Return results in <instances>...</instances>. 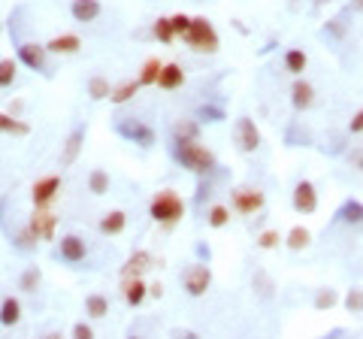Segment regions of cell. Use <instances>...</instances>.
I'll return each mask as SVG.
<instances>
[{
    "mask_svg": "<svg viewBox=\"0 0 363 339\" xmlns=\"http://www.w3.org/2000/svg\"><path fill=\"white\" fill-rule=\"evenodd\" d=\"M172 158H176L179 167H185L188 173H194V176H200V179L212 176L218 167L215 155L197 143H179V139H172Z\"/></svg>",
    "mask_w": 363,
    "mask_h": 339,
    "instance_id": "cell-1",
    "label": "cell"
},
{
    "mask_svg": "<svg viewBox=\"0 0 363 339\" xmlns=\"http://www.w3.org/2000/svg\"><path fill=\"white\" fill-rule=\"evenodd\" d=\"M148 215H152L158 225L172 227L176 221H182V215H185V203H182V197L176 191H158L152 197V203H148Z\"/></svg>",
    "mask_w": 363,
    "mask_h": 339,
    "instance_id": "cell-2",
    "label": "cell"
},
{
    "mask_svg": "<svg viewBox=\"0 0 363 339\" xmlns=\"http://www.w3.org/2000/svg\"><path fill=\"white\" fill-rule=\"evenodd\" d=\"M182 40H185V43L191 46L194 52H206V55H215L218 46H221L218 31L212 28V21L203 19V15H194V19H191V28L185 31V37H182Z\"/></svg>",
    "mask_w": 363,
    "mask_h": 339,
    "instance_id": "cell-3",
    "label": "cell"
},
{
    "mask_svg": "<svg viewBox=\"0 0 363 339\" xmlns=\"http://www.w3.org/2000/svg\"><path fill=\"white\" fill-rule=\"evenodd\" d=\"M121 137L127 139V143H136L139 148H152L158 143V137H154V130L145 125V121H136V119H121L118 125H115Z\"/></svg>",
    "mask_w": 363,
    "mask_h": 339,
    "instance_id": "cell-4",
    "label": "cell"
},
{
    "mask_svg": "<svg viewBox=\"0 0 363 339\" xmlns=\"http://www.w3.org/2000/svg\"><path fill=\"white\" fill-rule=\"evenodd\" d=\"M15 55H19V61H21L28 70L43 73V76H48V73H52V67H48V49H46V46H37V43H19Z\"/></svg>",
    "mask_w": 363,
    "mask_h": 339,
    "instance_id": "cell-5",
    "label": "cell"
},
{
    "mask_svg": "<svg viewBox=\"0 0 363 339\" xmlns=\"http://www.w3.org/2000/svg\"><path fill=\"white\" fill-rule=\"evenodd\" d=\"M291 206L300 215H312V212L318 209V191H315V185H312L309 179H303V182H296V185H294Z\"/></svg>",
    "mask_w": 363,
    "mask_h": 339,
    "instance_id": "cell-6",
    "label": "cell"
},
{
    "mask_svg": "<svg viewBox=\"0 0 363 339\" xmlns=\"http://www.w3.org/2000/svg\"><path fill=\"white\" fill-rule=\"evenodd\" d=\"M182 285H185V291L191 297H203L206 291H209V285H212V270L206 267V263H194V267L185 272Z\"/></svg>",
    "mask_w": 363,
    "mask_h": 339,
    "instance_id": "cell-7",
    "label": "cell"
},
{
    "mask_svg": "<svg viewBox=\"0 0 363 339\" xmlns=\"http://www.w3.org/2000/svg\"><path fill=\"white\" fill-rule=\"evenodd\" d=\"M263 203H267V197L258 188H236L233 191V209L239 215H254L263 209Z\"/></svg>",
    "mask_w": 363,
    "mask_h": 339,
    "instance_id": "cell-8",
    "label": "cell"
},
{
    "mask_svg": "<svg viewBox=\"0 0 363 339\" xmlns=\"http://www.w3.org/2000/svg\"><path fill=\"white\" fill-rule=\"evenodd\" d=\"M28 227L34 230L37 239H55L57 218H55V212L48 209V206H37L34 215H30V221H28Z\"/></svg>",
    "mask_w": 363,
    "mask_h": 339,
    "instance_id": "cell-9",
    "label": "cell"
},
{
    "mask_svg": "<svg viewBox=\"0 0 363 339\" xmlns=\"http://www.w3.org/2000/svg\"><path fill=\"white\" fill-rule=\"evenodd\" d=\"M236 146H239V152H258V146H260V130L249 115L236 119Z\"/></svg>",
    "mask_w": 363,
    "mask_h": 339,
    "instance_id": "cell-10",
    "label": "cell"
},
{
    "mask_svg": "<svg viewBox=\"0 0 363 339\" xmlns=\"http://www.w3.org/2000/svg\"><path fill=\"white\" fill-rule=\"evenodd\" d=\"M85 125H76L70 130V137L64 139V148H61V167H73L82 155V146H85Z\"/></svg>",
    "mask_w": 363,
    "mask_h": 339,
    "instance_id": "cell-11",
    "label": "cell"
},
{
    "mask_svg": "<svg viewBox=\"0 0 363 339\" xmlns=\"http://www.w3.org/2000/svg\"><path fill=\"white\" fill-rule=\"evenodd\" d=\"M88 254V245L85 239L76 236V234H67L61 236V245H57V258H61L64 263H82Z\"/></svg>",
    "mask_w": 363,
    "mask_h": 339,
    "instance_id": "cell-12",
    "label": "cell"
},
{
    "mask_svg": "<svg viewBox=\"0 0 363 339\" xmlns=\"http://www.w3.org/2000/svg\"><path fill=\"white\" fill-rule=\"evenodd\" d=\"M57 194H61V176H43V179L34 182V188H30L34 206H48Z\"/></svg>",
    "mask_w": 363,
    "mask_h": 339,
    "instance_id": "cell-13",
    "label": "cell"
},
{
    "mask_svg": "<svg viewBox=\"0 0 363 339\" xmlns=\"http://www.w3.org/2000/svg\"><path fill=\"white\" fill-rule=\"evenodd\" d=\"M100 12H103L100 0H73L70 3V15H73V21H79V24L97 21L100 19Z\"/></svg>",
    "mask_w": 363,
    "mask_h": 339,
    "instance_id": "cell-14",
    "label": "cell"
},
{
    "mask_svg": "<svg viewBox=\"0 0 363 339\" xmlns=\"http://www.w3.org/2000/svg\"><path fill=\"white\" fill-rule=\"evenodd\" d=\"M291 103H294L296 112H306L309 106L315 103V88H312L306 79H296L291 85Z\"/></svg>",
    "mask_w": 363,
    "mask_h": 339,
    "instance_id": "cell-15",
    "label": "cell"
},
{
    "mask_svg": "<svg viewBox=\"0 0 363 339\" xmlns=\"http://www.w3.org/2000/svg\"><path fill=\"white\" fill-rule=\"evenodd\" d=\"M46 49H48V55H76L82 49V40L76 34H57L48 40Z\"/></svg>",
    "mask_w": 363,
    "mask_h": 339,
    "instance_id": "cell-16",
    "label": "cell"
},
{
    "mask_svg": "<svg viewBox=\"0 0 363 339\" xmlns=\"http://www.w3.org/2000/svg\"><path fill=\"white\" fill-rule=\"evenodd\" d=\"M121 294H125V303L127 306H139V303L145 300V294H148V285L139 276H130V279L121 282Z\"/></svg>",
    "mask_w": 363,
    "mask_h": 339,
    "instance_id": "cell-17",
    "label": "cell"
},
{
    "mask_svg": "<svg viewBox=\"0 0 363 339\" xmlns=\"http://www.w3.org/2000/svg\"><path fill=\"white\" fill-rule=\"evenodd\" d=\"M158 85L163 91H176L185 85V70L179 67V64H163L161 67V76H158Z\"/></svg>",
    "mask_w": 363,
    "mask_h": 339,
    "instance_id": "cell-18",
    "label": "cell"
},
{
    "mask_svg": "<svg viewBox=\"0 0 363 339\" xmlns=\"http://www.w3.org/2000/svg\"><path fill=\"white\" fill-rule=\"evenodd\" d=\"M97 227H100V234H103V236H118L121 230L127 227V215L121 212V209H112V212H106V215H103L100 225H97Z\"/></svg>",
    "mask_w": 363,
    "mask_h": 339,
    "instance_id": "cell-19",
    "label": "cell"
},
{
    "mask_svg": "<svg viewBox=\"0 0 363 339\" xmlns=\"http://www.w3.org/2000/svg\"><path fill=\"white\" fill-rule=\"evenodd\" d=\"M336 221L342 225H354V227H363V203L360 200H345L336 212Z\"/></svg>",
    "mask_w": 363,
    "mask_h": 339,
    "instance_id": "cell-20",
    "label": "cell"
},
{
    "mask_svg": "<svg viewBox=\"0 0 363 339\" xmlns=\"http://www.w3.org/2000/svg\"><path fill=\"white\" fill-rule=\"evenodd\" d=\"M152 261H154V258H152L148 252H134V254L127 258L125 267H121V276H125V279H130V276H143V272L152 267Z\"/></svg>",
    "mask_w": 363,
    "mask_h": 339,
    "instance_id": "cell-21",
    "label": "cell"
},
{
    "mask_svg": "<svg viewBox=\"0 0 363 339\" xmlns=\"http://www.w3.org/2000/svg\"><path fill=\"white\" fill-rule=\"evenodd\" d=\"M0 134L28 137L30 134V125H28V121H21L19 115H12V112H0Z\"/></svg>",
    "mask_w": 363,
    "mask_h": 339,
    "instance_id": "cell-22",
    "label": "cell"
},
{
    "mask_svg": "<svg viewBox=\"0 0 363 339\" xmlns=\"http://www.w3.org/2000/svg\"><path fill=\"white\" fill-rule=\"evenodd\" d=\"M172 139H179V143H200V125L191 121V119L176 121V128H172Z\"/></svg>",
    "mask_w": 363,
    "mask_h": 339,
    "instance_id": "cell-23",
    "label": "cell"
},
{
    "mask_svg": "<svg viewBox=\"0 0 363 339\" xmlns=\"http://www.w3.org/2000/svg\"><path fill=\"white\" fill-rule=\"evenodd\" d=\"M21 321V303L15 300V297H6L3 303H0V324L3 327H15Z\"/></svg>",
    "mask_w": 363,
    "mask_h": 339,
    "instance_id": "cell-24",
    "label": "cell"
},
{
    "mask_svg": "<svg viewBox=\"0 0 363 339\" xmlns=\"http://www.w3.org/2000/svg\"><path fill=\"white\" fill-rule=\"evenodd\" d=\"M306 64H309V58H306L303 49H287V52H285V70L294 73V76H303Z\"/></svg>",
    "mask_w": 363,
    "mask_h": 339,
    "instance_id": "cell-25",
    "label": "cell"
},
{
    "mask_svg": "<svg viewBox=\"0 0 363 339\" xmlns=\"http://www.w3.org/2000/svg\"><path fill=\"white\" fill-rule=\"evenodd\" d=\"M136 91H139V79H127V82H121L118 88H112V94H109V101L115 106H121V103H127V101H134L136 97Z\"/></svg>",
    "mask_w": 363,
    "mask_h": 339,
    "instance_id": "cell-26",
    "label": "cell"
},
{
    "mask_svg": "<svg viewBox=\"0 0 363 339\" xmlns=\"http://www.w3.org/2000/svg\"><path fill=\"white\" fill-rule=\"evenodd\" d=\"M85 312L91 318H106L109 315V300L103 294H88L85 297Z\"/></svg>",
    "mask_w": 363,
    "mask_h": 339,
    "instance_id": "cell-27",
    "label": "cell"
},
{
    "mask_svg": "<svg viewBox=\"0 0 363 339\" xmlns=\"http://www.w3.org/2000/svg\"><path fill=\"white\" fill-rule=\"evenodd\" d=\"M309 243H312V234H309L306 227H300V225H296V227H291V234L285 236V245H287V249H291V252H303Z\"/></svg>",
    "mask_w": 363,
    "mask_h": 339,
    "instance_id": "cell-28",
    "label": "cell"
},
{
    "mask_svg": "<svg viewBox=\"0 0 363 339\" xmlns=\"http://www.w3.org/2000/svg\"><path fill=\"white\" fill-rule=\"evenodd\" d=\"M152 34H154V40H158V43L170 46L172 40H176V31H172V19H167V15H161V19L152 24Z\"/></svg>",
    "mask_w": 363,
    "mask_h": 339,
    "instance_id": "cell-29",
    "label": "cell"
},
{
    "mask_svg": "<svg viewBox=\"0 0 363 339\" xmlns=\"http://www.w3.org/2000/svg\"><path fill=\"white\" fill-rule=\"evenodd\" d=\"M161 67L163 64L158 61V58H148V61L143 64V70H139V85H158Z\"/></svg>",
    "mask_w": 363,
    "mask_h": 339,
    "instance_id": "cell-30",
    "label": "cell"
},
{
    "mask_svg": "<svg viewBox=\"0 0 363 339\" xmlns=\"http://www.w3.org/2000/svg\"><path fill=\"white\" fill-rule=\"evenodd\" d=\"M88 191L91 194H106V191H109V173L100 170V167L91 170L88 173Z\"/></svg>",
    "mask_w": 363,
    "mask_h": 339,
    "instance_id": "cell-31",
    "label": "cell"
},
{
    "mask_svg": "<svg viewBox=\"0 0 363 339\" xmlns=\"http://www.w3.org/2000/svg\"><path fill=\"white\" fill-rule=\"evenodd\" d=\"M39 282H43V272H39V267H28L19 276V288L24 294H34L37 288H39Z\"/></svg>",
    "mask_w": 363,
    "mask_h": 339,
    "instance_id": "cell-32",
    "label": "cell"
},
{
    "mask_svg": "<svg viewBox=\"0 0 363 339\" xmlns=\"http://www.w3.org/2000/svg\"><path fill=\"white\" fill-rule=\"evenodd\" d=\"M19 73V61L15 58H0V88H10Z\"/></svg>",
    "mask_w": 363,
    "mask_h": 339,
    "instance_id": "cell-33",
    "label": "cell"
},
{
    "mask_svg": "<svg viewBox=\"0 0 363 339\" xmlns=\"http://www.w3.org/2000/svg\"><path fill=\"white\" fill-rule=\"evenodd\" d=\"M37 243H39V239L34 236V230H30L28 225H24V227L19 230V234H15V239H12V245H15L19 252H34V249H37Z\"/></svg>",
    "mask_w": 363,
    "mask_h": 339,
    "instance_id": "cell-34",
    "label": "cell"
},
{
    "mask_svg": "<svg viewBox=\"0 0 363 339\" xmlns=\"http://www.w3.org/2000/svg\"><path fill=\"white\" fill-rule=\"evenodd\" d=\"M88 94H91V101H106V97L112 94V88L103 76H91L88 79Z\"/></svg>",
    "mask_w": 363,
    "mask_h": 339,
    "instance_id": "cell-35",
    "label": "cell"
},
{
    "mask_svg": "<svg viewBox=\"0 0 363 339\" xmlns=\"http://www.w3.org/2000/svg\"><path fill=\"white\" fill-rule=\"evenodd\" d=\"M206 221H209V227H215V230H221V227H227L230 225V209L227 206H212L209 209V215H206Z\"/></svg>",
    "mask_w": 363,
    "mask_h": 339,
    "instance_id": "cell-36",
    "label": "cell"
},
{
    "mask_svg": "<svg viewBox=\"0 0 363 339\" xmlns=\"http://www.w3.org/2000/svg\"><path fill=\"white\" fill-rule=\"evenodd\" d=\"M339 303V294L333 291V288H321L315 294V312H324V309H333V306Z\"/></svg>",
    "mask_w": 363,
    "mask_h": 339,
    "instance_id": "cell-37",
    "label": "cell"
},
{
    "mask_svg": "<svg viewBox=\"0 0 363 339\" xmlns=\"http://www.w3.org/2000/svg\"><path fill=\"white\" fill-rule=\"evenodd\" d=\"M278 245H282V234H278V230H263L258 236V249H263V252H272V249H278Z\"/></svg>",
    "mask_w": 363,
    "mask_h": 339,
    "instance_id": "cell-38",
    "label": "cell"
},
{
    "mask_svg": "<svg viewBox=\"0 0 363 339\" xmlns=\"http://www.w3.org/2000/svg\"><path fill=\"white\" fill-rule=\"evenodd\" d=\"M321 34H324V37H330V40H336V43H339V40L345 37V15H336L333 21H327V28L321 31Z\"/></svg>",
    "mask_w": 363,
    "mask_h": 339,
    "instance_id": "cell-39",
    "label": "cell"
},
{
    "mask_svg": "<svg viewBox=\"0 0 363 339\" xmlns=\"http://www.w3.org/2000/svg\"><path fill=\"white\" fill-rule=\"evenodd\" d=\"M345 309L363 312V288H348V294H345Z\"/></svg>",
    "mask_w": 363,
    "mask_h": 339,
    "instance_id": "cell-40",
    "label": "cell"
},
{
    "mask_svg": "<svg viewBox=\"0 0 363 339\" xmlns=\"http://www.w3.org/2000/svg\"><path fill=\"white\" fill-rule=\"evenodd\" d=\"M170 19H172V31H176V37H185V31L191 28V15L176 12V15H170Z\"/></svg>",
    "mask_w": 363,
    "mask_h": 339,
    "instance_id": "cell-41",
    "label": "cell"
},
{
    "mask_svg": "<svg viewBox=\"0 0 363 339\" xmlns=\"http://www.w3.org/2000/svg\"><path fill=\"white\" fill-rule=\"evenodd\" d=\"M200 119L203 121H224V110H221V106H203Z\"/></svg>",
    "mask_w": 363,
    "mask_h": 339,
    "instance_id": "cell-42",
    "label": "cell"
},
{
    "mask_svg": "<svg viewBox=\"0 0 363 339\" xmlns=\"http://www.w3.org/2000/svg\"><path fill=\"white\" fill-rule=\"evenodd\" d=\"M73 336H76V339H91V336H94V327L85 324V321H79V324H73Z\"/></svg>",
    "mask_w": 363,
    "mask_h": 339,
    "instance_id": "cell-43",
    "label": "cell"
},
{
    "mask_svg": "<svg viewBox=\"0 0 363 339\" xmlns=\"http://www.w3.org/2000/svg\"><path fill=\"white\" fill-rule=\"evenodd\" d=\"M348 134H363V110H357L348 121Z\"/></svg>",
    "mask_w": 363,
    "mask_h": 339,
    "instance_id": "cell-44",
    "label": "cell"
},
{
    "mask_svg": "<svg viewBox=\"0 0 363 339\" xmlns=\"http://www.w3.org/2000/svg\"><path fill=\"white\" fill-rule=\"evenodd\" d=\"M254 282H258L260 288H258V291H260V297H272V291H269V279H267V272H258V276H254Z\"/></svg>",
    "mask_w": 363,
    "mask_h": 339,
    "instance_id": "cell-45",
    "label": "cell"
},
{
    "mask_svg": "<svg viewBox=\"0 0 363 339\" xmlns=\"http://www.w3.org/2000/svg\"><path fill=\"white\" fill-rule=\"evenodd\" d=\"M348 161H351L357 170H363V148H357V152H351V155H348Z\"/></svg>",
    "mask_w": 363,
    "mask_h": 339,
    "instance_id": "cell-46",
    "label": "cell"
},
{
    "mask_svg": "<svg viewBox=\"0 0 363 339\" xmlns=\"http://www.w3.org/2000/svg\"><path fill=\"white\" fill-rule=\"evenodd\" d=\"M209 245H203V243H197V258H206V261H209Z\"/></svg>",
    "mask_w": 363,
    "mask_h": 339,
    "instance_id": "cell-47",
    "label": "cell"
},
{
    "mask_svg": "<svg viewBox=\"0 0 363 339\" xmlns=\"http://www.w3.org/2000/svg\"><path fill=\"white\" fill-rule=\"evenodd\" d=\"M148 294H152V297H161L163 288H161V285H152V288H148Z\"/></svg>",
    "mask_w": 363,
    "mask_h": 339,
    "instance_id": "cell-48",
    "label": "cell"
},
{
    "mask_svg": "<svg viewBox=\"0 0 363 339\" xmlns=\"http://www.w3.org/2000/svg\"><path fill=\"white\" fill-rule=\"evenodd\" d=\"M351 6H354V10H360V12H363V0H351Z\"/></svg>",
    "mask_w": 363,
    "mask_h": 339,
    "instance_id": "cell-49",
    "label": "cell"
}]
</instances>
